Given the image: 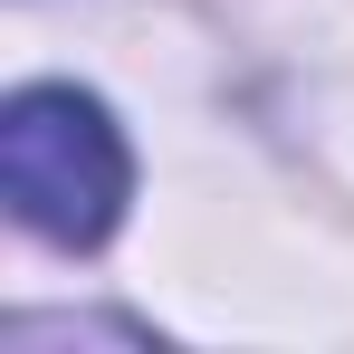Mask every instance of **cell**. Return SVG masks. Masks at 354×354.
Returning <instances> with one entry per match:
<instances>
[{"mask_svg": "<svg viewBox=\"0 0 354 354\" xmlns=\"http://www.w3.org/2000/svg\"><path fill=\"white\" fill-rule=\"evenodd\" d=\"M124 182H134V163H124V134L96 96L19 86L0 106V192H10V211L39 239L96 249L124 211Z\"/></svg>", "mask_w": 354, "mask_h": 354, "instance_id": "obj_1", "label": "cell"}]
</instances>
